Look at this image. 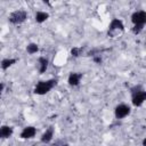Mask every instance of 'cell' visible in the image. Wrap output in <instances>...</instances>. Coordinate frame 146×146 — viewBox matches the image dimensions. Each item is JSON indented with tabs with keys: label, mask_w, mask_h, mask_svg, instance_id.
I'll return each instance as SVG.
<instances>
[{
	"label": "cell",
	"mask_w": 146,
	"mask_h": 146,
	"mask_svg": "<svg viewBox=\"0 0 146 146\" xmlns=\"http://www.w3.org/2000/svg\"><path fill=\"white\" fill-rule=\"evenodd\" d=\"M3 89H5V83H2V82H0V95L2 94V91H3Z\"/></svg>",
	"instance_id": "obj_18"
},
{
	"label": "cell",
	"mask_w": 146,
	"mask_h": 146,
	"mask_svg": "<svg viewBox=\"0 0 146 146\" xmlns=\"http://www.w3.org/2000/svg\"><path fill=\"white\" fill-rule=\"evenodd\" d=\"M130 113H131V107L128 104H124V103H121V104L116 105L115 108H114V116L117 120L125 119L127 116L130 115Z\"/></svg>",
	"instance_id": "obj_5"
},
{
	"label": "cell",
	"mask_w": 146,
	"mask_h": 146,
	"mask_svg": "<svg viewBox=\"0 0 146 146\" xmlns=\"http://www.w3.org/2000/svg\"><path fill=\"white\" fill-rule=\"evenodd\" d=\"M83 78V74L81 72H71L67 76V83L71 87H78Z\"/></svg>",
	"instance_id": "obj_8"
},
{
	"label": "cell",
	"mask_w": 146,
	"mask_h": 146,
	"mask_svg": "<svg viewBox=\"0 0 146 146\" xmlns=\"http://www.w3.org/2000/svg\"><path fill=\"white\" fill-rule=\"evenodd\" d=\"M49 16H50L49 13H47L44 10H38L35 13V15H34V21L38 24H42V23H44L49 18Z\"/></svg>",
	"instance_id": "obj_12"
},
{
	"label": "cell",
	"mask_w": 146,
	"mask_h": 146,
	"mask_svg": "<svg viewBox=\"0 0 146 146\" xmlns=\"http://www.w3.org/2000/svg\"><path fill=\"white\" fill-rule=\"evenodd\" d=\"M54 133H55V128H54L52 125H50V127L42 133V136H41V138H40L41 143H43V144H49V143L52 140V138H54Z\"/></svg>",
	"instance_id": "obj_10"
},
{
	"label": "cell",
	"mask_w": 146,
	"mask_h": 146,
	"mask_svg": "<svg viewBox=\"0 0 146 146\" xmlns=\"http://www.w3.org/2000/svg\"><path fill=\"white\" fill-rule=\"evenodd\" d=\"M131 94V104L135 107H140L146 100V91L140 84H136L130 88Z\"/></svg>",
	"instance_id": "obj_1"
},
{
	"label": "cell",
	"mask_w": 146,
	"mask_h": 146,
	"mask_svg": "<svg viewBox=\"0 0 146 146\" xmlns=\"http://www.w3.org/2000/svg\"><path fill=\"white\" fill-rule=\"evenodd\" d=\"M123 31H124V24H123L122 19H120V18H113L111 21V23L108 24L107 34L110 36H113L117 32H123Z\"/></svg>",
	"instance_id": "obj_4"
},
{
	"label": "cell",
	"mask_w": 146,
	"mask_h": 146,
	"mask_svg": "<svg viewBox=\"0 0 146 146\" xmlns=\"http://www.w3.org/2000/svg\"><path fill=\"white\" fill-rule=\"evenodd\" d=\"M26 51H27V54H30V55L36 54V52L39 51V46H38V43H35V42H30V43H27V46H26Z\"/></svg>",
	"instance_id": "obj_14"
},
{
	"label": "cell",
	"mask_w": 146,
	"mask_h": 146,
	"mask_svg": "<svg viewBox=\"0 0 146 146\" xmlns=\"http://www.w3.org/2000/svg\"><path fill=\"white\" fill-rule=\"evenodd\" d=\"M144 27L145 26H139V25H133L132 26V29H131V31H132V33L133 34H140L143 31H144Z\"/></svg>",
	"instance_id": "obj_16"
},
{
	"label": "cell",
	"mask_w": 146,
	"mask_h": 146,
	"mask_svg": "<svg viewBox=\"0 0 146 146\" xmlns=\"http://www.w3.org/2000/svg\"><path fill=\"white\" fill-rule=\"evenodd\" d=\"M48 66H49V59L44 56H40L38 58V71L40 74H43L46 73V71L48 70Z\"/></svg>",
	"instance_id": "obj_11"
},
{
	"label": "cell",
	"mask_w": 146,
	"mask_h": 146,
	"mask_svg": "<svg viewBox=\"0 0 146 146\" xmlns=\"http://www.w3.org/2000/svg\"><path fill=\"white\" fill-rule=\"evenodd\" d=\"M143 146H146V138L143 139Z\"/></svg>",
	"instance_id": "obj_19"
},
{
	"label": "cell",
	"mask_w": 146,
	"mask_h": 146,
	"mask_svg": "<svg viewBox=\"0 0 146 146\" xmlns=\"http://www.w3.org/2000/svg\"><path fill=\"white\" fill-rule=\"evenodd\" d=\"M131 23L132 25L145 26L146 24V11L145 10H136L131 14Z\"/></svg>",
	"instance_id": "obj_6"
},
{
	"label": "cell",
	"mask_w": 146,
	"mask_h": 146,
	"mask_svg": "<svg viewBox=\"0 0 146 146\" xmlns=\"http://www.w3.org/2000/svg\"><path fill=\"white\" fill-rule=\"evenodd\" d=\"M18 62V59L17 58H3V59H1V62H0V68L2 70V71H7L9 67H11L14 64H16Z\"/></svg>",
	"instance_id": "obj_13"
},
{
	"label": "cell",
	"mask_w": 146,
	"mask_h": 146,
	"mask_svg": "<svg viewBox=\"0 0 146 146\" xmlns=\"http://www.w3.org/2000/svg\"><path fill=\"white\" fill-rule=\"evenodd\" d=\"M14 133V128L8 124H2L0 125V139H8L13 136Z\"/></svg>",
	"instance_id": "obj_9"
},
{
	"label": "cell",
	"mask_w": 146,
	"mask_h": 146,
	"mask_svg": "<svg viewBox=\"0 0 146 146\" xmlns=\"http://www.w3.org/2000/svg\"><path fill=\"white\" fill-rule=\"evenodd\" d=\"M58 80L57 79H48V80H40L34 89H33V94L34 95H38V96H43L46 94H48L49 91H51L56 84H57Z\"/></svg>",
	"instance_id": "obj_2"
},
{
	"label": "cell",
	"mask_w": 146,
	"mask_h": 146,
	"mask_svg": "<svg viewBox=\"0 0 146 146\" xmlns=\"http://www.w3.org/2000/svg\"><path fill=\"white\" fill-rule=\"evenodd\" d=\"M27 18H29V14H27L26 10H24V9H17V10H14L13 13L9 14L8 22L10 24H13V25H21Z\"/></svg>",
	"instance_id": "obj_3"
},
{
	"label": "cell",
	"mask_w": 146,
	"mask_h": 146,
	"mask_svg": "<svg viewBox=\"0 0 146 146\" xmlns=\"http://www.w3.org/2000/svg\"><path fill=\"white\" fill-rule=\"evenodd\" d=\"M92 60H94V63H96V64H102L103 63V58L100 57V55H96V56H92Z\"/></svg>",
	"instance_id": "obj_17"
},
{
	"label": "cell",
	"mask_w": 146,
	"mask_h": 146,
	"mask_svg": "<svg viewBox=\"0 0 146 146\" xmlns=\"http://www.w3.org/2000/svg\"><path fill=\"white\" fill-rule=\"evenodd\" d=\"M81 51H82V48L81 47H73L71 49V56L73 58H76V57H79L81 55Z\"/></svg>",
	"instance_id": "obj_15"
},
{
	"label": "cell",
	"mask_w": 146,
	"mask_h": 146,
	"mask_svg": "<svg viewBox=\"0 0 146 146\" xmlns=\"http://www.w3.org/2000/svg\"><path fill=\"white\" fill-rule=\"evenodd\" d=\"M62 146H68V144H63Z\"/></svg>",
	"instance_id": "obj_20"
},
{
	"label": "cell",
	"mask_w": 146,
	"mask_h": 146,
	"mask_svg": "<svg viewBox=\"0 0 146 146\" xmlns=\"http://www.w3.org/2000/svg\"><path fill=\"white\" fill-rule=\"evenodd\" d=\"M36 135V128L33 125H26L23 128V130L19 133L21 139H32Z\"/></svg>",
	"instance_id": "obj_7"
}]
</instances>
